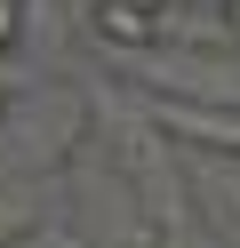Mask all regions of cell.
Here are the masks:
<instances>
[{
  "mask_svg": "<svg viewBox=\"0 0 240 248\" xmlns=\"http://www.w3.org/2000/svg\"><path fill=\"white\" fill-rule=\"evenodd\" d=\"M64 144H80V104L64 88H40V96H16L8 128H0V152H8L24 176H56Z\"/></svg>",
  "mask_w": 240,
  "mask_h": 248,
  "instance_id": "1",
  "label": "cell"
},
{
  "mask_svg": "<svg viewBox=\"0 0 240 248\" xmlns=\"http://www.w3.org/2000/svg\"><path fill=\"white\" fill-rule=\"evenodd\" d=\"M216 16H224V32H232V48H240V0H216Z\"/></svg>",
  "mask_w": 240,
  "mask_h": 248,
  "instance_id": "5",
  "label": "cell"
},
{
  "mask_svg": "<svg viewBox=\"0 0 240 248\" xmlns=\"http://www.w3.org/2000/svg\"><path fill=\"white\" fill-rule=\"evenodd\" d=\"M48 224V176H24V168H0V248L32 240Z\"/></svg>",
  "mask_w": 240,
  "mask_h": 248,
  "instance_id": "3",
  "label": "cell"
},
{
  "mask_svg": "<svg viewBox=\"0 0 240 248\" xmlns=\"http://www.w3.org/2000/svg\"><path fill=\"white\" fill-rule=\"evenodd\" d=\"M8 112H16V80H0V128H8Z\"/></svg>",
  "mask_w": 240,
  "mask_h": 248,
  "instance_id": "6",
  "label": "cell"
},
{
  "mask_svg": "<svg viewBox=\"0 0 240 248\" xmlns=\"http://www.w3.org/2000/svg\"><path fill=\"white\" fill-rule=\"evenodd\" d=\"M152 248H176V240H152Z\"/></svg>",
  "mask_w": 240,
  "mask_h": 248,
  "instance_id": "7",
  "label": "cell"
},
{
  "mask_svg": "<svg viewBox=\"0 0 240 248\" xmlns=\"http://www.w3.org/2000/svg\"><path fill=\"white\" fill-rule=\"evenodd\" d=\"M88 32L120 56H144L168 40V8H152V0H88Z\"/></svg>",
  "mask_w": 240,
  "mask_h": 248,
  "instance_id": "2",
  "label": "cell"
},
{
  "mask_svg": "<svg viewBox=\"0 0 240 248\" xmlns=\"http://www.w3.org/2000/svg\"><path fill=\"white\" fill-rule=\"evenodd\" d=\"M24 0H0V56H16V40H24Z\"/></svg>",
  "mask_w": 240,
  "mask_h": 248,
  "instance_id": "4",
  "label": "cell"
}]
</instances>
